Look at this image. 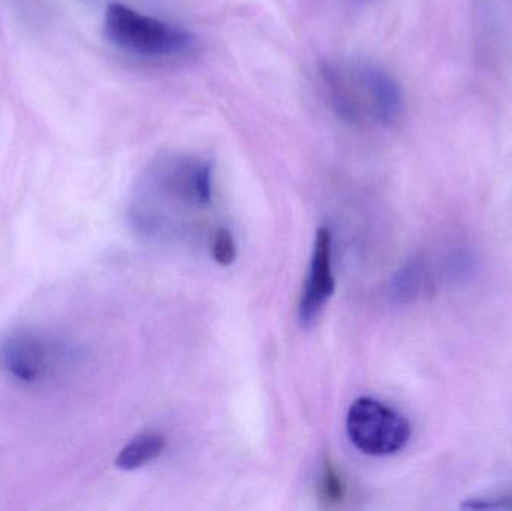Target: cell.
<instances>
[{"label": "cell", "mask_w": 512, "mask_h": 511, "mask_svg": "<svg viewBox=\"0 0 512 511\" xmlns=\"http://www.w3.org/2000/svg\"><path fill=\"white\" fill-rule=\"evenodd\" d=\"M328 104L354 125L391 126L403 110L399 83L369 62H325L319 68Z\"/></svg>", "instance_id": "obj_1"}, {"label": "cell", "mask_w": 512, "mask_h": 511, "mask_svg": "<svg viewBox=\"0 0 512 511\" xmlns=\"http://www.w3.org/2000/svg\"><path fill=\"white\" fill-rule=\"evenodd\" d=\"M104 32L114 47L144 59H182L198 47L189 30L117 2L107 6Z\"/></svg>", "instance_id": "obj_2"}, {"label": "cell", "mask_w": 512, "mask_h": 511, "mask_svg": "<svg viewBox=\"0 0 512 511\" xmlns=\"http://www.w3.org/2000/svg\"><path fill=\"white\" fill-rule=\"evenodd\" d=\"M346 432L364 455L390 456L408 444L411 425L388 405L373 398H360L349 407Z\"/></svg>", "instance_id": "obj_3"}, {"label": "cell", "mask_w": 512, "mask_h": 511, "mask_svg": "<svg viewBox=\"0 0 512 511\" xmlns=\"http://www.w3.org/2000/svg\"><path fill=\"white\" fill-rule=\"evenodd\" d=\"M56 350L32 330L17 329L0 336V371L27 386L41 383L54 369Z\"/></svg>", "instance_id": "obj_4"}, {"label": "cell", "mask_w": 512, "mask_h": 511, "mask_svg": "<svg viewBox=\"0 0 512 511\" xmlns=\"http://www.w3.org/2000/svg\"><path fill=\"white\" fill-rule=\"evenodd\" d=\"M334 287H336V281H334L333 264H331V233L328 228L321 227L316 231L309 275H307L300 308H298V318L304 327L315 323L325 303L333 296Z\"/></svg>", "instance_id": "obj_5"}, {"label": "cell", "mask_w": 512, "mask_h": 511, "mask_svg": "<svg viewBox=\"0 0 512 511\" xmlns=\"http://www.w3.org/2000/svg\"><path fill=\"white\" fill-rule=\"evenodd\" d=\"M167 447V440L159 434H143L126 444L116 458V467L122 471H135L159 458Z\"/></svg>", "instance_id": "obj_6"}, {"label": "cell", "mask_w": 512, "mask_h": 511, "mask_svg": "<svg viewBox=\"0 0 512 511\" xmlns=\"http://www.w3.org/2000/svg\"><path fill=\"white\" fill-rule=\"evenodd\" d=\"M426 264L412 260L397 273L393 282V297L400 303L412 302L420 296L426 287Z\"/></svg>", "instance_id": "obj_7"}, {"label": "cell", "mask_w": 512, "mask_h": 511, "mask_svg": "<svg viewBox=\"0 0 512 511\" xmlns=\"http://www.w3.org/2000/svg\"><path fill=\"white\" fill-rule=\"evenodd\" d=\"M318 498L322 506L327 509L339 507L346 498V483L342 474L334 467L330 458L322 462L321 474L318 482Z\"/></svg>", "instance_id": "obj_8"}, {"label": "cell", "mask_w": 512, "mask_h": 511, "mask_svg": "<svg viewBox=\"0 0 512 511\" xmlns=\"http://www.w3.org/2000/svg\"><path fill=\"white\" fill-rule=\"evenodd\" d=\"M212 255L221 266H231L237 258V246L233 234L227 228H218L212 242Z\"/></svg>", "instance_id": "obj_9"}, {"label": "cell", "mask_w": 512, "mask_h": 511, "mask_svg": "<svg viewBox=\"0 0 512 511\" xmlns=\"http://www.w3.org/2000/svg\"><path fill=\"white\" fill-rule=\"evenodd\" d=\"M468 510H512V491L495 492L484 497L471 498L463 504Z\"/></svg>", "instance_id": "obj_10"}, {"label": "cell", "mask_w": 512, "mask_h": 511, "mask_svg": "<svg viewBox=\"0 0 512 511\" xmlns=\"http://www.w3.org/2000/svg\"><path fill=\"white\" fill-rule=\"evenodd\" d=\"M352 3H358V5H363V3L370 2V0H349Z\"/></svg>", "instance_id": "obj_11"}, {"label": "cell", "mask_w": 512, "mask_h": 511, "mask_svg": "<svg viewBox=\"0 0 512 511\" xmlns=\"http://www.w3.org/2000/svg\"><path fill=\"white\" fill-rule=\"evenodd\" d=\"M86 2L96 3V2H99V0H86Z\"/></svg>", "instance_id": "obj_12"}]
</instances>
